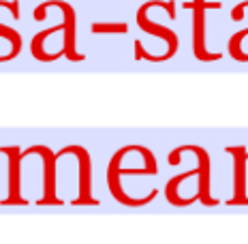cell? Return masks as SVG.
I'll use <instances>...</instances> for the list:
<instances>
[{
    "mask_svg": "<svg viewBox=\"0 0 248 244\" xmlns=\"http://www.w3.org/2000/svg\"><path fill=\"white\" fill-rule=\"evenodd\" d=\"M184 152H195L199 157V165H197V169H190V171H184V174H180V176H175V178H169V182L167 186H165V197H167V201L169 204H173V206H190V204H195L197 201V197H188V199H182V197L178 195V186L182 180L186 178H190V176H199V174H210V154H208V150L205 148H201V146H178L175 150H171L169 152V157H167V163L169 165H180L182 163V154Z\"/></svg>",
    "mask_w": 248,
    "mask_h": 244,
    "instance_id": "6da1fadb",
    "label": "cell"
},
{
    "mask_svg": "<svg viewBox=\"0 0 248 244\" xmlns=\"http://www.w3.org/2000/svg\"><path fill=\"white\" fill-rule=\"evenodd\" d=\"M146 11H148V2L143 4V7L139 9V13H137V24H139V28H141L143 33H148V34H156V37L165 39V41H167V45H169V48H167V51H165L163 56H152V54H148V51L143 49L141 41H135V60L165 62V60L173 58V56L178 54V48H180L178 34H175L173 30L165 28V26H158V24H152V22H148V17H146Z\"/></svg>",
    "mask_w": 248,
    "mask_h": 244,
    "instance_id": "7a4b0ae2",
    "label": "cell"
},
{
    "mask_svg": "<svg viewBox=\"0 0 248 244\" xmlns=\"http://www.w3.org/2000/svg\"><path fill=\"white\" fill-rule=\"evenodd\" d=\"M49 7H60L62 13H64V48H62V54L71 62H81L86 56L75 49V11H73V7H71L69 2H62V0H49V2H43L41 7L34 9V19L43 22L45 11H47Z\"/></svg>",
    "mask_w": 248,
    "mask_h": 244,
    "instance_id": "3957f363",
    "label": "cell"
},
{
    "mask_svg": "<svg viewBox=\"0 0 248 244\" xmlns=\"http://www.w3.org/2000/svg\"><path fill=\"white\" fill-rule=\"evenodd\" d=\"M0 152L9 157V197L0 199V206H28L30 201L22 195V150L19 146H2Z\"/></svg>",
    "mask_w": 248,
    "mask_h": 244,
    "instance_id": "277c9868",
    "label": "cell"
},
{
    "mask_svg": "<svg viewBox=\"0 0 248 244\" xmlns=\"http://www.w3.org/2000/svg\"><path fill=\"white\" fill-rule=\"evenodd\" d=\"M64 154H75L79 159V197H75L71 204L73 206H99V199L92 197V161L84 146H64L60 150Z\"/></svg>",
    "mask_w": 248,
    "mask_h": 244,
    "instance_id": "5b68a950",
    "label": "cell"
},
{
    "mask_svg": "<svg viewBox=\"0 0 248 244\" xmlns=\"http://www.w3.org/2000/svg\"><path fill=\"white\" fill-rule=\"evenodd\" d=\"M186 9L193 7L195 11V17H193V51L195 56H197V60L201 62H214V60H220L223 58V54H212V51L205 49V9L210 7H220L218 2H205V0H195V2H186L184 4Z\"/></svg>",
    "mask_w": 248,
    "mask_h": 244,
    "instance_id": "8992f818",
    "label": "cell"
},
{
    "mask_svg": "<svg viewBox=\"0 0 248 244\" xmlns=\"http://www.w3.org/2000/svg\"><path fill=\"white\" fill-rule=\"evenodd\" d=\"M34 152H39L43 157V197L37 199V206H62L64 201L56 195V161L58 154H54V150H49L47 146H32Z\"/></svg>",
    "mask_w": 248,
    "mask_h": 244,
    "instance_id": "52a82bcc",
    "label": "cell"
},
{
    "mask_svg": "<svg viewBox=\"0 0 248 244\" xmlns=\"http://www.w3.org/2000/svg\"><path fill=\"white\" fill-rule=\"evenodd\" d=\"M225 152L233 157V197L227 199V206H248V197H246L248 150L244 146H227Z\"/></svg>",
    "mask_w": 248,
    "mask_h": 244,
    "instance_id": "ba28073f",
    "label": "cell"
},
{
    "mask_svg": "<svg viewBox=\"0 0 248 244\" xmlns=\"http://www.w3.org/2000/svg\"><path fill=\"white\" fill-rule=\"evenodd\" d=\"M0 37H4L11 43V60L15 56L22 51V37H19V33H15L13 28H9V26H2L0 24Z\"/></svg>",
    "mask_w": 248,
    "mask_h": 244,
    "instance_id": "9c48e42d",
    "label": "cell"
},
{
    "mask_svg": "<svg viewBox=\"0 0 248 244\" xmlns=\"http://www.w3.org/2000/svg\"><path fill=\"white\" fill-rule=\"evenodd\" d=\"M92 33L101 34V33H128L126 24H92Z\"/></svg>",
    "mask_w": 248,
    "mask_h": 244,
    "instance_id": "30bf717a",
    "label": "cell"
}]
</instances>
